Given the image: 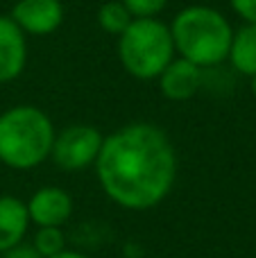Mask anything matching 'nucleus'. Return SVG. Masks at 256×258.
I'll return each instance as SVG.
<instances>
[{
  "label": "nucleus",
  "instance_id": "obj_1",
  "mask_svg": "<svg viewBox=\"0 0 256 258\" xmlns=\"http://www.w3.org/2000/svg\"><path fill=\"white\" fill-rule=\"evenodd\" d=\"M95 174L104 195L127 211L159 206L177 179V152L161 127L132 122L102 141Z\"/></svg>",
  "mask_w": 256,
  "mask_h": 258
},
{
  "label": "nucleus",
  "instance_id": "obj_2",
  "mask_svg": "<svg viewBox=\"0 0 256 258\" xmlns=\"http://www.w3.org/2000/svg\"><path fill=\"white\" fill-rule=\"evenodd\" d=\"M175 54L204 68L220 66L229 57L234 27L218 9L207 5L184 7L170 25Z\"/></svg>",
  "mask_w": 256,
  "mask_h": 258
},
{
  "label": "nucleus",
  "instance_id": "obj_3",
  "mask_svg": "<svg viewBox=\"0 0 256 258\" xmlns=\"http://www.w3.org/2000/svg\"><path fill=\"white\" fill-rule=\"evenodd\" d=\"M54 127L48 113L18 104L0 116V163L12 170H32L52 152Z\"/></svg>",
  "mask_w": 256,
  "mask_h": 258
},
{
  "label": "nucleus",
  "instance_id": "obj_4",
  "mask_svg": "<svg viewBox=\"0 0 256 258\" xmlns=\"http://www.w3.org/2000/svg\"><path fill=\"white\" fill-rule=\"evenodd\" d=\"M120 63L136 80H157L175 59L170 27L159 18H132L127 30L118 36Z\"/></svg>",
  "mask_w": 256,
  "mask_h": 258
},
{
  "label": "nucleus",
  "instance_id": "obj_5",
  "mask_svg": "<svg viewBox=\"0 0 256 258\" xmlns=\"http://www.w3.org/2000/svg\"><path fill=\"white\" fill-rule=\"evenodd\" d=\"M104 136L91 125H68L59 134H54L52 161L66 172H80L91 165L100 154Z\"/></svg>",
  "mask_w": 256,
  "mask_h": 258
},
{
  "label": "nucleus",
  "instance_id": "obj_6",
  "mask_svg": "<svg viewBox=\"0 0 256 258\" xmlns=\"http://www.w3.org/2000/svg\"><path fill=\"white\" fill-rule=\"evenodd\" d=\"M23 34L48 36L61 25L63 5L61 0H16L9 14Z\"/></svg>",
  "mask_w": 256,
  "mask_h": 258
},
{
  "label": "nucleus",
  "instance_id": "obj_7",
  "mask_svg": "<svg viewBox=\"0 0 256 258\" xmlns=\"http://www.w3.org/2000/svg\"><path fill=\"white\" fill-rule=\"evenodd\" d=\"M25 206L36 227H63L73 215V197L57 186L39 188Z\"/></svg>",
  "mask_w": 256,
  "mask_h": 258
},
{
  "label": "nucleus",
  "instance_id": "obj_8",
  "mask_svg": "<svg viewBox=\"0 0 256 258\" xmlns=\"http://www.w3.org/2000/svg\"><path fill=\"white\" fill-rule=\"evenodd\" d=\"M27 63V41L9 16H0V84L23 75Z\"/></svg>",
  "mask_w": 256,
  "mask_h": 258
},
{
  "label": "nucleus",
  "instance_id": "obj_9",
  "mask_svg": "<svg viewBox=\"0 0 256 258\" xmlns=\"http://www.w3.org/2000/svg\"><path fill=\"white\" fill-rule=\"evenodd\" d=\"M157 82L163 98L172 100V102H184V100L193 98L200 91V86H202V68L181 57H175L163 68V73L157 77Z\"/></svg>",
  "mask_w": 256,
  "mask_h": 258
},
{
  "label": "nucleus",
  "instance_id": "obj_10",
  "mask_svg": "<svg viewBox=\"0 0 256 258\" xmlns=\"http://www.w3.org/2000/svg\"><path fill=\"white\" fill-rule=\"evenodd\" d=\"M27 227H30V215L25 202L14 195L0 197V254L21 245Z\"/></svg>",
  "mask_w": 256,
  "mask_h": 258
},
{
  "label": "nucleus",
  "instance_id": "obj_11",
  "mask_svg": "<svg viewBox=\"0 0 256 258\" xmlns=\"http://www.w3.org/2000/svg\"><path fill=\"white\" fill-rule=\"evenodd\" d=\"M227 61L240 75H256V23H245L243 27L234 30Z\"/></svg>",
  "mask_w": 256,
  "mask_h": 258
},
{
  "label": "nucleus",
  "instance_id": "obj_12",
  "mask_svg": "<svg viewBox=\"0 0 256 258\" xmlns=\"http://www.w3.org/2000/svg\"><path fill=\"white\" fill-rule=\"evenodd\" d=\"M98 23L107 34L120 36L132 23V14L122 5V0H109L98 9Z\"/></svg>",
  "mask_w": 256,
  "mask_h": 258
},
{
  "label": "nucleus",
  "instance_id": "obj_13",
  "mask_svg": "<svg viewBox=\"0 0 256 258\" xmlns=\"http://www.w3.org/2000/svg\"><path fill=\"white\" fill-rule=\"evenodd\" d=\"M32 245H34V249L43 258L57 256L59 251L66 249V240H63L61 227H39Z\"/></svg>",
  "mask_w": 256,
  "mask_h": 258
},
{
  "label": "nucleus",
  "instance_id": "obj_14",
  "mask_svg": "<svg viewBox=\"0 0 256 258\" xmlns=\"http://www.w3.org/2000/svg\"><path fill=\"white\" fill-rule=\"evenodd\" d=\"M132 18H157L166 9L168 0H122Z\"/></svg>",
  "mask_w": 256,
  "mask_h": 258
},
{
  "label": "nucleus",
  "instance_id": "obj_15",
  "mask_svg": "<svg viewBox=\"0 0 256 258\" xmlns=\"http://www.w3.org/2000/svg\"><path fill=\"white\" fill-rule=\"evenodd\" d=\"M229 5L245 23H256V0H229Z\"/></svg>",
  "mask_w": 256,
  "mask_h": 258
},
{
  "label": "nucleus",
  "instance_id": "obj_16",
  "mask_svg": "<svg viewBox=\"0 0 256 258\" xmlns=\"http://www.w3.org/2000/svg\"><path fill=\"white\" fill-rule=\"evenodd\" d=\"M0 256H3V258H43L39 251L34 249V245H25V242H21V245H16V247H12V249L3 251Z\"/></svg>",
  "mask_w": 256,
  "mask_h": 258
},
{
  "label": "nucleus",
  "instance_id": "obj_17",
  "mask_svg": "<svg viewBox=\"0 0 256 258\" xmlns=\"http://www.w3.org/2000/svg\"><path fill=\"white\" fill-rule=\"evenodd\" d=\"M50 258H89V256L80 254V251H71V249H63V251H59L57 256H50Z\"/></svg>",
  "mask_w": 256,
  "mask_h": 258
},
{
  "label": "nucleus",
  "instance_id": "obj_18",
  "mask_svg": "<svg viewBox=\"0 0 256 258\" xmlns=\"http://www.w3.org/2000/svg\"><path fill=\"white\" fill-rule=\"evenodd\" d=\"M252 93H254V98H256V75L252 77Z\"/></svg>",
  "mask_w": 256,
  "mask_h": 258
}]
</instances>
